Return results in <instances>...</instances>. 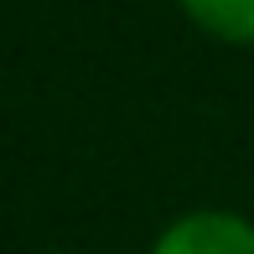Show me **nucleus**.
<instances>
[{
  "mask_svg": "<svg viewBox=\"0 0 254 254\" xmlns=\"http://www.w3.org/2000/svg\"><path fill=\"white\" fill-rule=\"evenodd\" d=\"M151 254H254V223L239 213H223V207L182 213L156 239Z\"/></svg>",
  "mask_w": 254,
  "mask_h": 254,
  "instance_id": "f257e3e1",
  "label": "nucleus"
},
{
  "mask_svg": "<svg viewBox=\"0 0 254 254\" xmlns=\"http://www.w3.org/2000/svg\"><path fill=\"white\" fill-rule=\"evenodd\" d=\"M177 5L187 10L192 26H202L218 42H234V47L254 42V0H177Z\"/></svg>",
  "mask_w": 254,
  "mask_h": 254,
  "instance_id": "f03ea898",
  "label": "nucleus"
}]
</instances>
